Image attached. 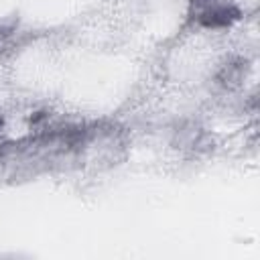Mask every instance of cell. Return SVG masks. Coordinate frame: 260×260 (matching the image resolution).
Here are the masks:
<instances>
[{
	"label": "cell",
	"mask_w": 260,
	"mask_h": 260,
	"mask_svg": "<svg viewBox=\"0 0 260 260\" xmlns=\"http://www.w3.org/2000/svg\"><path fill=\"white\" fill-rule=\"evenodd\" d=\"M240 12L232 6H221V4H211L199 14V22L205 26H228L234 20H238Z\"/></svg>",
	"instance_id": "6da1fadb"
}]
</instances>
